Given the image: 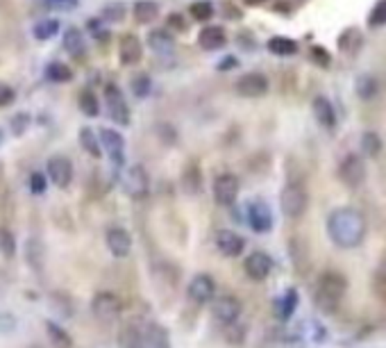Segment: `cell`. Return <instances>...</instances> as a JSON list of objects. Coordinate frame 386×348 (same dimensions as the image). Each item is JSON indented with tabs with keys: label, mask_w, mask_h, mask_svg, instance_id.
Returning a JSON list of instances; mask_svg holds the SVG:
<instances>
[{
	"label": "cell",
	"mask_w": 386,
	"mask_h": 348,
	"mask_svg": "<svg viewBox=\"0 0 386 348\" xmlns=\"http://www.w3.org/2000/svg\"><path fill=\"white\" fill-rule=\"evenodd\" d=\"M311 58L316 60V64H320V66H323V69H330V66H332V58H330V53H325L320 46H313V48H311Z\"/></svg>",
	"instance_id": "cell-45"
},
{
	"label": "cell",
	"mask_w": 386,
	"mask_h": 348,
	"mask_svg": "<svg viewBox=\"0 0 386 348\" xmlns=\"http://www.w3.org/2000/svg\"><path fill=\"white\" fill-rule=\"evenodd\" d=\"M80 146L84 148V153H89L94 160L103 158V141H100V134H96L91 127H82L80 130Z\"/></svg>",
	"instance_id": "cell-26"
},
{
	"label": "cell",
	"mask_w": 386,
	"mask_h": 348,
	"mask_svg": "<svg viewBox=\"0 0 386 348\" xmlns=\"http://www.w3.org/2000/svg\"><path fill=\"white\" fill-rule=\"evenodd\" d=\"M32 123V116L27 114V112H18V114H14L10 121V127H12V134L14 137H23L27 132V127Z\"/></svg>",
	"instance_id": "cell-38"
},
{
	"label": "cell",
	"mask_w": 386,
	"mask_h": 348,
	"mask_svg": "<svg viewBox=\"0 0 386 348\" xmlns=\"http://www.w3.org/2000/svg\"><path fill=\"white\" fill-rule=\"evenodd\" d=\"M144 339H146V335L137 328V325H125V328L120 330L118 344H120V348H144Z\"/></svg>",
	"instance_id": "cell-30"
},
{
	"label": "cell",
	"mask_w": 386,
	"mask_h": 348,
	"mask_svg": "<svg viewBox=\"0 0 386 348\" xmlns=\"http://www.w3.org/2000/svg\"><path fill=\"white\" fill-rule=\"evenodd\" d=\"M105 244L114 258H127L132 251V234L125 228H110L105 234Z\"/></svg>",
	"instance_id": "cell-16"
},
{
	"label": "cell",
	"mask_w": 386,
	"mask_h": 348,
	"mask_svg": "<svg viewBox=\"0 0 386 348\" xmlns=\"http://www.w3.org/2000/svg\"><path fill=\"white\" fill-rule=\"evenodd\" d=\"M346 289H348V280L343 278L341 273H337V271L323 273L318 280V287H316L318 308H323L325 312L334 310L341 303V298L346 296Z\"/></svg>",
	"instance_id": "cell-2"
},
{
	"label": "cell",
	"mask_w": 386,
	"mask_h": 348,
	"mask_svg": "<svg viewBox=\"0 0 386 348\" xmlns=\"http://www.w3.org/2000/svg\"><path fill=\"white\" fill-rule=\"evenodd\" d=\"M46 77L55 84H64L73 80V71H70L64 62H50L46 66Z\"/></svg>",
	"instance_id": "cell-31"
},
{
	"label": "cell",
	"mask_w": 386,
	"mask_h": 348,
	"mask_svg": "<svg viewBox=\"0 0 386 348\" xmlns=\"http://www.w3.org/2000/svg\"><path fill=\"white\" fill-rule=\"evenodd\" d=\"M216 248L225 258H239L243 253V248H246V239L232 230H220L216 234Z\"/></svg>",
	"instance_id": "cell-19"
},
{
	"label": "cell",
	"mask_w": 386,
	"mask_h": 348,
	"mask_svg": "<svg viewBox=\"0 0 386 348\" xmlns=\"http://www.w3.org/2000/svg\"><path fill=\"white\" fill-rule=\"evenodd\" d=\"M14 328H16V319H14V314H10V312H0V332L7 335V332H12Z\"/></svg>",
	"instance_id": "cell-46"
},
{
	"label": "cell",
	"mask_w": 386,
	"mask_h": 348,
	"mask_svg": "<svg viewBox=\"0 0 386 348\" xmlns=\"http://www.w3.org/2000/svg\"><path fill=\"white\" fill-rule=\"evenodd\" d=\"M234 89H237V94L241 98H250V101H255V98H263L268 94L270 89V82L268 77L259 73V71H250V73H243L237 84H234Z\"/></svg>",
	"instance_id": "cell-7"
},
{
	"label": "cell",
	"mask_w": 386,
	"mask_h": 348,
	"mask_svg": "<svg viewBox=\"0 0 386 348\" xmlns=\"http://www.w3.org/2000/svg\"><path fill=\"white\" fill-rule=\"evenodd\" d=\"M311 110H313V116H316V121L323 127H327V130H334L337 127V110H334V105L330 98L325 96H316L311 103Z\"/></svg>",
	"instance_id": "cell-20"
},
{
	"label": "cell",
	"mask_w": 386,
	"mask_h": 348,
	"mask_svg": "<svg viewBox=\"0 0 386 348\" xmlns=\"http://www.w3.org/2000/svg\"><path fill=\"white\" fill-rule=\"evenodd\" d=\"M243 271H246V275L250 280L263 282L270 275V271H273V258L263 251L250 253L246 258V262H243Z\"/></svg>",
	"instance_id": "cell-14"
},
{
	"label": "cell",
	"mask_w": 386,
	"mask_h": 348,
	"mask_svg": "<svg viewBox=\"0 0 386 348\" xmlns=\"http://www.w3.org/2000/svg\"><path fill=\"white\" fill-rule=\"evenodd\" d=\"M141 58H144V46H141L139 37H134V34H125L118 44L120 64H123V66H134V64L141 62Z\"/></svg>",
	"instance_id": "cell-18"
},
{
	"label": "cell",
	"mask_w": 386,
	"mask_h": 348,
	"mask_svg": "<svg viewBox=\"0 0 386 348\" xmlns=\"http://www.w3.org/2000/svg\"><path fill=\"white\" fill-rule=\"evenodd\" d=\"M187 294L191 298V303L207 305L214 301V296H216V282H214L209 273H196L189 282Z\"/></svg>",
	"instance_id": "cell-12"
},
{
	"label": "cell",
	"mask_w": 386,
	"mask_h": 348,
	"mask_svg": "<svg viewBox=\"0 0 386 348\" xmlns=\"http://www.w3.org/2000/svg\"><path fill=\"white\" fill-rule=\"evenodd\" d=\"M148 48L157 55H170L175 51V39L166 30H153L148 34Z\"/></svg>",
	"instance_id": "cell-23"
},
{
	"label": "cell",
	"mask_w": 386,
	"mask_h": 348,
	"mask_svg": "<svg viewBox=\"0 0 386 348\" xmlns=\"http://www.w3.org/2000/svg\"><path fill=\"white\" fill-rule=\"evenodd\" d=\"M366 219L355 208H337L327 216V234H330L332 244L343 251L359 248L366 239Z\"/></svg>",
	"instance_id": "cell-1"
},
{
	"label": "cell",
	"mask_w": 386,
	"mask_h": 348,
	"mask_svg": "<svg viewBox=\"0 0 386 348\" xmlns=\"http://www.w3.org/2000/svg\"><path fill=\"white\" fill-rule=\"evenodd\" d=\"M243 3L250 5V7H257V5H263V3H266V0H243Z\"/></svg>",
	"instance_id": "cell-50"
},
{
	"label": "cell",
	"mask_w": 386,
	"mask_h": 348,
	"mask_svg": "<svg viewBox=\"0 0 386 348\" xmlns=\"http://www.w3.org/2000/svg\"><path fill=\"white\" fill-rule=\"evenodd\" d=\"M55 3H60V5H66V7H70V5H75L77 0H55Z\"/></svg>",
	"instance_id": "cell-51"
},
{
	"label": "cell",
	"mask_w": 386,
	"mask_h": 348,
	"mask_svg": "<svg viewBox=\"0 0 386 348\" xmlns=\"http://www.w3.org/2000/svg\"><path fill=\"white\" fill-rule=\"evenodd\" d=\"M105 108L114 123L130 125V108H127V101L118 84H107L105 87Z\"/></svg>",
	"instance_id": "cell-4"
},
{
	"label": "cell",
	"mask_w": 386,
	"mask_h": 348,
	"mask_svg": "<svg viewBox=\"0 0 386 348\" xmlns=\"http://www.w3.org/2000/svg\"><path fill=\"white\" fill-rule=\"evenodd\" d=\"M84 34L77 30V27H68L66 32H64V51L68 55H73V58H80L84 53Z\"/></svg>",
	"instance_id": "cell-28"
},
{
	"label": "cell",
	"mask_w": 386,
	"mask_h": 348,
	"mask_svg": "<svg viewBox=\"0 0 386 348\" xmlns=\"http://www.w3.org/2000/svg\"><path fill=\"white\" fill-rule=\"evenodd\" d=\"M307 205H309V196H307V191L303 184H296V182H289L287 187L282 189L280 194V210L282 214L287 219H300L305 216L307 212Z\"/></svg>",
	"instance_id": "cell-3"
},
{
	"label": "cell",
	"mask_w": 386,
	"mask_h": 348,
	"mask_svg": "<svg viewBox=\"0 0 386 348\" xmlns=\"http://www.w3.org/2000/svg\"><path fill=\"white\" fill-rule=\"evenodd\" d=\"M132 16L139 25H150L159 16V3L157 0H137L132 5Z\"/></svg>",
	"instance_id": "cell-22"
},
{
	"label": "cell",
	"mask_w": 386,
	"mask_h": 348,
	"mask_svg": "<svg viewBox=\"0 0 386 348\" xmlns=\"http://www.w3.org/2000/svg\"><path fill=\"white\" fill-rule=\"evenodd\" d=\"M98 134H100V141H103V151L110 155V160L116 166L123 164V162H125V139H123V134H120L118 130H114V127H103Z\"/></svg>",
	"instance_id": "cell-15"
},
{
	"label": "cell",
	"mask_w": 386,
	"mask_h": 348,
	"mask_svg": "<svg viewBox=\"0 0 386 348\" xmlns=\"http://www.w3.org/2000/svg\"><path fill=\"white\" fill-rule=\"evenodd\" d=\"M57 32H60V21L57 18H44V21H39V23H34V27H32V34L37 41L53 39Z\"/></svg>",
	"instance_id": "cell-32"
},
{
	"label": "cell",
	"mask_w": 386,
	"mask_h": 348,
	"mask_svg": "<svg viewBox=\"0 0 386 348\" xmlns=\"http://www.w3.org/2000/svg\"><path fill=\"white\" fill-rule=\"evenodd\" d=\"M386 25V0H377L375 7L368 14V27H384Z\"/></svg>",
	"instance_id": "cell-40"
},
{
	"label": "cell",
	"mask_w": 386,
	"mask_h": 348,
	"mask_svg": "<svg viewBox=\"0 0 386 348\" xmlns=\"http://www.w3.org/2000/svg\"><path fill=\"white\" fill-rule=\"evenodd\" d=\"M382 148H384L382 137L375 130H368L361 134V151L366 153L368 158H377V155L382 153Z\"/></svg>",
	"instance_id": "cell-34"
},
{
	"label": "cell",
	"mask_w": 386,
	"mask_h": 348,
	"mask_svg": "<svg viewBox=\"0 0 386 348\" xmlns=\"http://www.w3.org/2000/svg\"><path fill=\"white\" fill-rule=\"evenodd\" d=\"M14 251H16V244H14V234L10 230L0 228V253H3L5 258H12Z\"/></svg>",
	"instance_id": "cell-43"
},
{
	"label": "cell",
	"mask_w": 386,
	"mask_h": 348,
	"mask_svg": "<svg viewBox=\"0 0 386 348\" xmlns=\"http://www.w3.org/2000/svg\"><path fill=\"white\" fill-rule=\"evenodd\" d=\"M189 10H191V16L200 21V23H207V21L214 16V12H216L214 10V3H209V0H196Z\"/></svg>",
	"instance_id": "cell-37"
},
{
	"label": "cell",
	"mask_w": 386,
	"mask_h": 348,
	"mask_svg": "<svg viewBox=\"0 0 386 348\" xmlns=\"http://www.w3.org/2000/svg\"><path fill=\"white\" fill-rule=\"evenodd\" d=\"M146 339H144V348H170V339H168V330L162 328L159 323H150L146 328Z\"/></svg>",
	"instance_id": "cell-25"
},
{
	"label": "cell",
	"mask_w": 386,
	"mask_h": 348,
	"mask_svg": "<svg viewBox=\"0 0 386 348\" xmlns=\"http://www.w3.org/2000/svg\"><path fill=\"white\" fill-rule=\"evenodd\" d=\"M237 66H239V60L234 58V55H227V58H223V62L216 64L218 71H232V69H237Z\"/></svg>",
	"instance_id": "cell-48"
},
{
	"label": "cell",
	"mask_w": 386,
	"mask_h": 348,
	"mask_svg": "<svg viewBox=\"0 0 386 348\" xmlns=\"http://www.w3.org/2000/svg\"><path fill=\"white\" fill-rule=\"evenodd\" d=\"M123 189L125 194L134 198V201H141V198L148 196L150 191V177L148 171L141 164H132L123 171Z\"/></svg>",
	"instance_id": "cell-6"
},
{
	"label": "cell",
	"mask_w": 386,
	"mask_h": 348,
	"mask_svg": "<svg viewBox=\"0 0 386 348\" xmlns=\"http://www.w3.org/2000/svg\"><path fill=\"white\" fill-rule=\"evenodd\" d=\"M298 303H300V296H298V289H287L284 291V296L277 301V310H280V319L282 321H287V319L293 316V312L298 310Z\"/></svg>",
	"instance_id": "cell-29"
},
{
	"label": "cell",
	"mask_w": 386,
	"mask_h": 348,
	"mask_svg": "<svg viewBox=\"0 0 386 348\" xmlns=\"http://www.w3.org/2000/svg\"><path fill=\"white\" fill-rule=\"evenodd\" d=\"M266 48H268L270 55H277V58H291V55L298 53V41L291 39V37H282V34H277V37L268 39Z\"/></svg>",
	"instance_id": "cell-24"
},
{
	"label": "cell",
	"mask_w": 386,
	"mask_h": 348,
	"mask_svg": "<svg viewBox=\"0 0 386 348\" xmlns=\"http://www.w3.org/2000/svg\"><path fill=\"white\" fill-rule=\"evenodd\" d=\"M155 132H157V137H159V141H164L166 146H173L177 141V130L170 123H157Z\"/></svg>",
	"instance_id": "cell-42"
},
{
	"label": "cell",
	"mask_w": 386,
	"mask_h": 348,
	"mask_svg": "<svg viewBox=\"0 0 386 348\" xmlns=\"http://www.w3.org/2000/svg\"><path fill=\"white\" fill-rule=\"evenodd\" d=\"M46 330H48V335L50 339L57 344V346H62V348H68L70 346V337H68V332L60 328L55 321H46Z\"/></svg>",
	"instance_id": "cell-39"
},
{
	"label": "cell",
	"mask_w": 386,
	"mask_h": 348,
	"mask_svg": "<svg viewBox=\"0 0 386 348\" xmlns=\"http://www.w3.org/2000/svg\"><path fill=\"white\" fill-rule=\"evenodd\" d=\"M182 182H184V189H187L189 194H198L200 187H203V177H200V173L196 171V169H189V171H184Z\"/></svg>",
	"instance_id": "cell-41"
},
{
	"label": "cell",
	"mask_w": 386,
	"mask_h": 348,
	"mask_svg": "<svg viewBox=\"0 0 386 348\" xmlns=\"http://www.w3.org/2000/svg\"><path fill=\"white\" fill-rule=\"evenodd\" d=\"M198 46L203 51H220L227 46V32L223 25H205L198 32Z\"/></svg>",
	"instance_id": "cell-17"
},
{
	"label": "cell",
	"mask_w": 386,
	"mask_h": 348,
	"mask_svg": "<svg viewBox=\"0 0 386 348\" xmlns=\"http://www.w3.org/2000/svg\"><path fill=\"white\" fill-rule=\"evenodd\" d=\"M25 260L34 271H41L44 264V244L39 241V237H27L25 241Z\"/></svg>",
	"instance_id": "cell-27"
},
{
	"label": "cell",
	"mask_w": 386,
	"mask_h": 348,
	"mask_svg": "<svg viewBox=\"0 0 386 348\" xmlns=\"http://www.w3.org/2000/svg\"><path fill=\"white\" fill-rule=\"evenodd\" d=\"M80 110L84 112V116L96 119L100 114V103L94 91H82L80 94Z\"/></svg>",
	"instance_id": "cell-36"
},
{
	"label": "cell",
	"mask_w": 386,
	"mask_h": 348,
	"mask_svg": "<svg viewBox=\"0 0 386 348\" xmlns=\"http://www.w3.org/2000/svg\"><path fill=\"white\" fill-rule=\"evenodd\" d=\"M246 219H248V225L257 234H266V232L273 230V212H270L268 203L259 201V198L248 205Z\"/></svg>",
	"instance_id": "cell-10"
},
{
	"label": "cell",
	"mask_w": 386,
	"mask_h": 348,
	"mask_svg": "<svg viewBox=\"0 0 386 348\" xmlns=\"http://www.w3.org/2000/svg\"><path fill=\"white\" fill-rule=\"evenodd\" d=\"M168 25H173V30H187V21H184L180 14H170L168 16Z\"/></svg>",
	"instance_id": "cell-49"
},
{
	"label": "cell",
	"mask_w": 386,
	"mask_h": 348,
	"mask_svg": "<svg viewBox=\"0 0 386 348\" xmlns=\"http://www.w3.org/2000/svg\"><path fill=\"white\" fill-rule=\"evenodd\" d=\"M339 177L341 182L350 189H359L366 182V164L357 153H348L339 164Z\"/></svg>",
	"instance_id": "cell-5"
},
{
	"label": "cell",
	"mask_w": 386,
	"mask_h": 348,
	"mask_svg": "<svg viewBox=\"0 0 386 348\" xmlns=\"http://www.w3.org/2000/svg\"><path fill=\"white\" fill-rule=\"evenodd\" d=\"M30 189L34 191V194H44L46 191V177L41 173H32L30 175Z\"/></svg>",
	"instance_id": "cell-47"
},
{
	"label": "cell",
	"mask_w": 386,
	"mask_h": 348,
	"mask_svg": "<svg viewBox=\"0 0 386 348\" xmlns=\"http://www.w3.org/2000/svg\"><path fill=\"white\" fill-rule=\"evenodd\" d=\"M14 101H16V91H14V87L0 82V108H7V105H12Z\"/></svg>",
	"instance_id": "cell-44"
},
{
	"label": "cell",
	"mask_w": 386,
	"mask_h": 348,
	"mask_svg": "<svg viewBox=\"0 0 386 348\" xmlns=\"http://www.w3.org/2000/svg\"><path fill=\"white\" fill-rule=\"evenodd\" d=\"M355 94L359 101H375L377 94H380V80L373 73H361L357 75L355 80Z\"/></svg>",
	"instance_id": "cell-21"
},
{
	"label": "cell",
	"mask_w": 386,
	"mask_h": 348,
	"mask_svg": "<svg viewBox=\"0 0 386 348\" xmlns=\"http://www.w3.org/2000/svg\"><path fill=\"white\" fill-rule=\"evenodd\" d=\"M239 189H241V184H239V177L237 175H232V173H220L214 177V201H216L220 208H230V205L237 203V198H239Z\"/></svg>",
	"instance_id": "cell-9"
},
{
	"label": "cell",
	"mask_w": 386,
	"mask_h": 348,
	"mask_svg": "<svg viewBox=\"0 0 386 348\" xmlns=\"http://www.w3.org/2000/svg\"><path fill=\"white\" fill-rule=\"evenodd\" d=\"M125 14H127V7L125 3H107L103 5V12H100V18L105 21V23H120V21L125 18Z\"/></svg>",
	"instance_id": "cell-33"
},
{
	"label": "cell",
	"mask_w": 386,
	"mask_h": 348,
	"mask_svg": "<svg viewBox=\"0 0 386 348\" xmlns=\"http://www.w3.org/2000/svg\"><path fill=\"white\" fill-rule=\"evenodd\" d=\"M241 312H243V305L234 296H220V298H214L211 301V314L223 325L237 323Z\"/></svg>",
	"instance_id": "cell-13"
},
{
	"label": "cell",
	"mask_w": 386,
	"mask_h": 348,
	"mask_svg": "<svg viewBox=\"0 0 386 348\" xmlns=\"http://www.w3.org/2000/svg\"><path fill=\"white\" fill-rule=\"evenodd\" d=\"M91 312H94V316L100 319V321H116L120 312H123V303L112 291H98L94 301H91Z\"/></svg>",
	"instance_id": "cell-8"
},
{
	"label": "cell",
	"mask_w": 386,
	"mask_h": 348,
	"mask_svg": "<svg viewBox=\"0 0 386 348\" xmlns=\"http://www.w3.org/2000/svg\"><path fill=\"white\" fill-rule=\"evenodd\" d=\"M0 144H3V130H0Z\"/></svg>",
	"instance_id": "cell-52"
},
{
	"label": "cell",
	"mask_w": 386,
	"mask_h": 348,
	"mask_svg": "<svg viewBox=\"0 0 386 348\" xmlns=\"http://www.w3.org/2000/svg\"><path fill=\"white\" fill-rule=\"evenodd\" d=\"M130 89H132L134 98L144 101V98H148L150 89H153V77H150L148 73H139V75H134V77H132V82H130Z\"/></svg>",
	"instance_id": "cell-35"
},
{
	"label": "cell",
	"mask_w": 386,
	"mask_h": 348,
	"mask_svg": "<svg viewBox=\"0 0 386 348\" xmlns=\"http://www.w3.org/2000/svg\"><path fill=\"white\" fill-rule=\"evenodd\" d=\"M46 171L50 182L60 189H66L70 182H73V162H70L66 155H53L46 164Z\"/></svg>",
	"instance_id": "cell-11"
}]
</instances>
